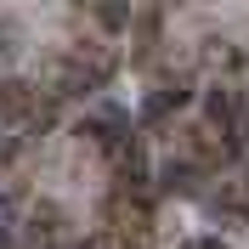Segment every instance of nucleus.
Segmentation results:
<instances>
[{"label":"nucleus","instance_id":"1","mask_svg":"<svg viewBox=\"0 0 249 249\" xmlns=\"http://www.w3.org/2000/svg\"><path fill=\"white\" fill-rule=\"evenodd\" d=\"M187 96H193V91H187V79H164V85H153V91L142 96L136 113H142V124H164L170 113L187 108Z\"/></svg>","mask_w":249,"mask_h":249},{"label":"nucleus","instance_id":"2","mask_svg":"<svg viewBox=\"0 0 249 249\" xmlns=\"http://www.w3.org/2000/svg\"><path fill=\"white\" fill-rule=\"evenodd\" d=\"M159 187H164V193H176V198H193V193H204V164L198 159H164V164H159Z\"/></svg>","mask_w":249,"mask_h":249},{"label":"nucleus","instance_id":"3","mask_svg":"<svg viewBox=\"0 0 249 249\" xmlns=\"http://www.w3.org/2000/svg\"><path fill=\"white\" fill-rule=\"evenodd\" d=\"M23 51V17L0 12V57H17Z\"/></svg>","mask_w":249,"mask_h":249},{"label":"nucleus","instance_id":"4","mask_svg":"<svg viewBox=\"0 0 249 249\" xmlns=\"http://www.w3.org/2000/svg\"><path fill=\"white\" fill-rule=\"evenodd\" d=\"M57 249H102V238H68V244H57Z\"/></svg>","mask_w":249,"mask_h":249},{"label":"nucleus","instance_id":"5","mask_svg":"<svg viewBox=\"0 0 249 249\" xmlns=\"http://www.w3.org/2000/svg\"><path fill=\"white\" fill-rule=\"evenodd\" d=\"M238 136H249V91H244V113H238Z\"/></svg>","mask_w":249,"mask_h":249},{"label":"nucleus","instance_id":"6","mask_svg":"<svg viewBox=\"0 0 249 249\" xmlns=\"http://www.w3.org/2000/svg\"><path fill=\"white\" fill-rule=\"evenodd\" d=\"M244 193H249V164H244Z\"/></svg>","mask_w":249,"mask_h":249}]
</instances>
